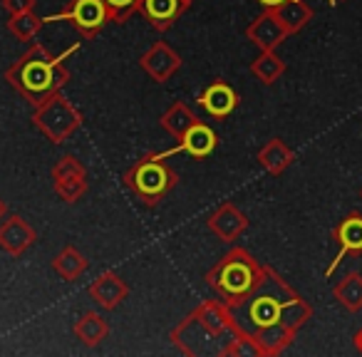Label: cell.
Here are the masks:
<instances>
[{
  "mask_svg": "<svg viewBox=\"0 0 362 357\" xmlns=\"http://www.w3.org/2000/svg\"><path fill=\"white\" fill-rule=\"evenodd\" d=\"M226 305V303H223ZM233 322L261 350V357L281 355L293 340L298 330L313 317V308L303 300L273 268L266 266L261 283L236 303H228Z\"/></svg>",
  "mask_w": 362,
  "mask_h": 357,
  "instance_id": "obj_1",
  "label": "cell"
},
{
  "mask_svg": "<svg viewBox=\"0 0 362 357\" xmlns=\"http://www.w3.org/2000/svg\"><path fill=\"white\" fill-rule=\"evenodd\" d=\"M171 342L184 355H221V357H261L251 335L233 322L221 300H206L171 332Z\"/></svg>",
  "mask_w": 362,
  "mask_h": 357,
  "instance_id": "obj_2",
  "label": "cell"
},
{
  "mask_svg": "<svg viewBox=\"0 0 362 357\" xmlns=\"http://www.w3.org/2000/svg\"><path fill=\"white\" fill-rule=\"evenodd\" d=\"M77 50L70 47L65 55H52L45 45L33 42L16 62L6 70V80L21 97H25L33 107L45 102L50 95L60 92L70 80V70L65 67V60Z\"/></svg>",
  "mask_w": 362,
  "mask_h": 357,
  "instance_id": "obj_3",
  "label": "cell"
},
{
  "mask_svg": "<svg viewBox=\"0 0 362 357\" xmlns=\"http://www.w3.org/2000/svg\"><path fill=\"white\" fill-rule=\"evenodd\" d=\"M266 266L256 261L246 248H231L216 266L206 273V283L221 303H236L246 298L261 283Z\"/></svg>",
  "mask_w": 362,
  "mask_h": 357,
  "instance_id": "obj_4",
  "label": "cell"
},
{
  "mask_svg": "<svg viewBox=\"0 0 362 357\" xmlns=\"http://www.w3.org/2000/svg\"><path fill=\"white\" fill-rule=\"evenodd\" d=\"M122 182L136 201H141L144 206H154L176 187L179 176L161 154H144L124 171Z\"/></svg>",
  "mask_w": 362,
  "mask_h": 357,
  "instance_id": "obj_5",
  "label": "cell"
},
{
  "mask_svg": "<svg viewBox=\"0 0 362 357\" xmlns=\"http://www.w3.org/2000/svg\"><path fill=\"white\" fill-rule=\"evenodd\" d=\"M85 117L82 112L67 100L62 92L50 95L45 102L33 110V124L52 141V144H62L65 139H70L77 129L82 127Z\"/></svg>",
  "mask_w": 362,
  "mask_h": 357,
  "instance_id": "obj_6",
  "label": "cell"
},
{
  "mask_svg": "<svg viewBox=\"0 0 362 357\" xmlns=\"http://www.w3.org/2000/svg\"><path fill=\"white\" fill-rule=\"evenodd\" d=\"M67 21L82 37H97L110 23V13L102 0H70L60 16H47L45 23Z\"/></svg>",
  "mask_w": 362,
  "mask_h": 357,
  "instance_id": "obj_7",
  "label": "cell"
},
{
  "mask_svg": "<svg viewBox=\"0 0 362 357\" xmlns=\"http://www.w3.org/2000/svg\"><path fill=\"white\" fill-rule=\"evenodd\" d=\"M52 187L65 204H77L87 194V169L77 156L65 154L52 166Z\"/></svg>",
  "mask_w": 362,
  "mask_h": 357,
  "instance_id": "obj_8",
  "label": "cell"
},
{
  "mask_svg": "<svg viewBox=\"0 0 362 357\" xmlns=\"http://www.w3.org/2000/svg\"><path fill=\"white\" fill-rule=\"evenodd\" d=\"M332 238L337 243V256L335 261L327 266L325 276L330 278L335 273V268L340 266V261L345 256H362V213L350 211L332 231Z\"/></svg>",
  "mask_w": 362,
  "mask_h": 357,
  "instance_id": "obj_9",
  "label": "cell"
},
{
  "mask_svg": "<svg viewBox=\"0 0 362 357\" xmlns=\"http://www.w3.org/2000/svg\"><path fill=\"white\" fill-rule=\"evenodd\" d=\"M288 35H291L288 28L283 25L281 18H278L276 11H271V8H266V11L246 28V37L258 50H276L281 42H286Z\"/></svg>",
  "mask_w": 362,
  "mask_h": 357,
  "instance_id": "obj_10",
  "label": "cell"
},
{
  "mask_svg": "<svg viewBox=\"0 0 362 357\" xmlns=\"http://www.w3.org/2000/svg\"><path fill=\"white\" fill-rule=\"evenodd\" d=\"M139 65L151 80L156 82H169L176 72L181 70V55L176 50H171L166 42H154L144 55L139 57Z\"/></svg>",
  "mask_w": 362,
  "mask_h": 357,
  "instance_id": "obj_11",
  "label": "cell"
},
{
  "mask_svg": "<svg viewBox=\"0 0 362 357\" xmlns=\"http://www.w3.org/2000/svg\"><path fill=\"white\" fill-rule=\"evenodd\" d=\"M206 223H209V231L216 238H221V241H226V243H233V241H238L241 233L248 228V216L236 204L226 201L209 216Z\"/></svg>",
  "mask_w": 362,
  "mask_h": 357,
  "instance_id": "obj_12",
  "label": "cell"
},
{
  "mask_svg": "<svg viewBox=\"0 0 362 357\" xmlns=\"http://www.w3.org/2000/svg\"><path fill=\"white\" fill-rule=\"evenodd\" d=\"M37 241V231L23 216H11L8 213L0 221V248L11 256H23L33 243Z\"/></svg>",
  "mask_w": 362,
  "mask_h": 357,
  "instance_id": "obj_13",
  "label": "cell"
},
{
  "mask_svg": "<svg viewBox=\"0 0 362 357\" xmlns=\"http://www.w3.org/2000/svg\"><path fill=\"white\" fill-rule=\"evenodd\" d=\"M176 141H179V144H176L174 149L161 151V156H164V159L179 154V151H184V154H189V156H197V159H204V156H209L218 146V134L211 129V127L204 124V122L199 119L197 124L187 131V134L181 136V139H176Z\"/></svg>",
  "mask_w": 362,
  "mask_h": 357,
  "instance_id": "obj_14",
  "label": "cell"
},
{
  "mask_svg": "<svg viewBox=\"0 0 362 357\" xmlns=\"http://www.w3.org/2000/svg\"><path fill=\"white\" fill-rule=\"evenodd\" d=\"M194 0H141L139 13L146 18L156 33H166L176 21H179Z\"/></svg>",
  "mask_w": 362,
  "mask_h": 357,
  "instance_id": "obj_15",
  "label": "cell"
},
{
  "mask_svg": "<svg viewBox=\"0 0 362 357\" xmlns=\"http://www.w3.org/2000/svg\"><path fill=\"white\" fill-rule=\"evenodd\" d=\"M238 102H241L238 92L223 80H214L211 85L202 92V97H199V107H202L209 117H214V119L228 117L238 107Z\"/></svg>",
  "mask_w": 362,
  "mask_h": 357,
  "instance_id": "obj_16",
  "label": "cell"
},
{
  "mask_svg": "<svg viewBox=\"0 0 362 357\" xmlns=\"http://www.w3.org/2000/svg\"><path fill=\"white\" fill-rule=\"evenodd\" d=\"M87 293H90V298L100 308H105V310H115L117 305H122V303L127 300V295H129V286H127L122 276L107 271V273H102V276H97V281L90 283Z\"/></svg>",
  "mask_w": 362,
  "mask_h": 357,
  "instance_id": "obj_17",
  "label": "cell"
},
{
  "mask_svg": "<svg viewBox=\"0 0 362 357\" xmlns=\"http://www.w3.org/2000/svg\"><path fill=\"white\" fill-rule=\"evenodd\" d=\"M293 161H296L293 149L283 139H278V136L271 141H266V144L258 149V164H261L271 176H281Z\"/></svg>",
  "mask_w": 362,
  "mask_h": 357,
  "instance_id": "obj_18",
  "label": "cell"
},
{
  "mask_svg": "<svg viewBox=\"0 0 362 357\" xmlns=\"http://www.w3.org/2000/svg\"><path fill=\"white\" fill-rule=\"evenodd\" d=\"M107 335H110V325H107L105 317L95 310L82 312V317L75 322V337L85 347H97L100 342L107 340Z\"/></svg>",
  "mask_w": 362,
  "mask_h": 357,
  "instance_id": "obj_19",
  "label": "cell"
},
{
  "mask_svg": "<svg viewBox=\"0 0 362 357\" xmlns=\"http://www.w3.org/2000/svg\"><path fill=\"white\" fill-rule=\"evenodd\" d=\"M197 122H199V117L194 115L187 102H174V105H169V110L159 117V124L164 127V131H169L174 139H181Z\"/></svg>",
  "mask_w": 362,
  "mask_h": 357,
  "instance_id": "obj_20",
  "label": "cell"
},
{
  "mask_svg": "<svg viewBox=\"0 0 362 357\" xmlns=\"http://www.w3.org/2000/svg\"><path fill=\"white\" fill-rule=\"evenodd\" d=\"M87 268H90V261H87L75 246H65L52 258V271H55L62 281H70V283L77 281V278L85 276Z\"/></svg>",
  "mask_w": 362,
  "mask_h": 357,
  "instance_id": "obj_21",
  "label": "cell"
},
{
  "mask_svg": "<svg viewBox=\"0 0 362 357\" xmlns=\"http://www.w3.org/2000/svg\"><path fill=\"white\" fill-rule=\"evenodd\" d=\"M332 295H335V300L340 303L347 312L362 310V273H357V271L345 273L342 281H337L335 288H332Z\"/></svg>",
  "mask_w": 362,
  "mask_h": 357,
  "instance_id": "obj_22",
  "label": "cell"
},
{
  "mask_svg": "<svg viewBox=\"0 0 362 357\" xmlns=\"http://www.w3.org/2000/svg\"><path fill=\"white\" fill-rule=\"evenodd\" d=\"M271 11H276V16L281 18V23L288 28L291 35L300 33L313 21V8L308 3H303V0H283L281 6L271 8Z\"/></svg>",
  "mask_w": 362,
  "mask_h": 357,
  "instance_id": "obj_23",
  "label": "cell"
},
{
  "mask_svg": "<svg viewBox=\"0 0 362 357\" xmlns=\"http://www.w3.org/2000/svg\"><path fill=\"white\" fill-rule=\"evenodd\" d=\"M251 75L261 85H276L286 75V62L276 55V50H261V55L251 62Z\"/></svg>",
  "mask_w": 362,
  "mask_h": 357,
  "instance_id": "obj_24",
  "label": "cell"
},
{
  "mask_svg": "<svg viewBox=\"0 0 362 357\" xmlns=\"http://www.w3.org/2000/svg\"><path fill=\"white\" fill-rule=\"evenodd\" d=\"M45 25V18L37 16L35 11L16 13V16L8 18V30L13 37H18L21 42H33L37 37V33Z\"/></svg>",
  "mask_w": 362,
  "mask_h": 357,
  "instance_id": "obj_25",
  "label": "cell"
},
{
  "mask_svg": "<svg viewBox=\"0 0 362 357\" xmlns=\"http://www.w3.org/2000/svg\"><path fill=\"white\" fill-rule=\"evenodd\" d=\"M107 6V13H110V23H122L129 21L134 13H139V3L141 0H102Z\"/></svg>",
  "mask_w": 362,
  "mask_h": 357,
  "instance_id": "obj_26",
  "label": "cell"
},
{
  "mask_svg": "<svg viewBox=\"0 0 362 357\" xmlns=\"http://www.w3.org/2000/svg\"><path fill=\"white\" fill-rule=\"evenodd\" d=\"M3 8L8 11V16H16V13L35 11V0H0Z\"/></svg>",
  "mask_w": 362,
  "mask_h": 357,
  "instance_id": "obj_27",
  "label": "cell"
},
{
  "mask_svg": "<svg viewBox=\"0 0 362 357\" xmlns=\"http://www.w3.org/2000/svg\"><path fill=\"white\" fill-rule=\"evenodd\" d=\"M258 6H263V8H276V6H281L283 0H256Z\"/></svg>",
  "mask_w": 362,
  "mask_h": 357,
  "instance_id": "obj_28",
  "label": "cell"
},
{
  "mask_svg": "<svg viewBox=\"0 0 362 357\" xmlns=\"http://www.w3.org/2000/svg\"><path fill=\"white\" fill-rule=\"evenodd\" d=\"M355 347H357V352L362 355V327L357 330V335H355Z\"/></svg>",
  "mask_w": 362,
  "mask_h": 357,
  "instance_id": "obj_29",
  "label": "cell"
},
{
  "mask_svg": "<svg viewBox=\"0 0 362 357\" xmlns=\"http://www.w3.org/2000/svg\"><path fill=\"white\" fill-rule=\"evenodd\" d=\"M6 216H8V204L3 201V199H0V221H3Z\"/></svg>",
  "mask_w": 362,
  "mask_h": 357,
  "instance_id": "obj_30",
  "label": "cell"
},
{
  "mask_svg": "<svg viewBox=\"0 0 362 357\" xmlns=\"http://www.w3.org/2000/svg\"><path fill=\"white\" fill-rule=\"evenodd\" d=\"M340 3H345V0H330V6H340Z\"/></svg>",
  "mask_w": 362,
  "mask_h": 357,
  "instance_id": "obj_31",
  "label": "cell"
},
{
  "mask_svg": "<svg viewBox=\"0 0 362 357\" xmlns=\"http://www.w3.org/2000/svg\"><path fill=\"white\" fill-rule=\"evenodd\" d=\"M360 197H362V189H360Z\"/></svg>",
  "mask_w": 362,
  "mask_h": 357,
  "instance_id": "obj_32",
  "label": "cell"
}]
</instances>
